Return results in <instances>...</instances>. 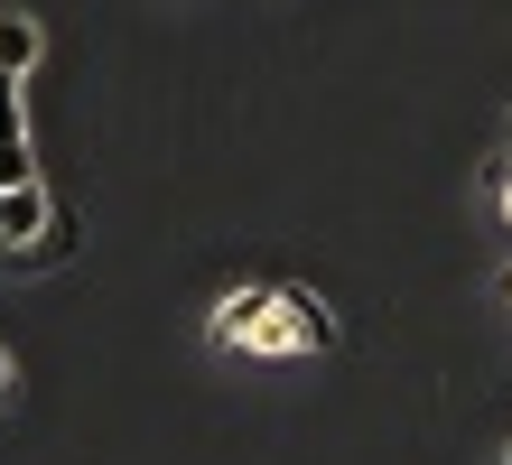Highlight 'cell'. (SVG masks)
<instances>
[{"label":"cell","mask_w":512,"mask_h":465,"mask_svg":"<svg viewBox=\"0 0 512 465\" xmlns=\"http://www.w3.org/2000/svg\"><path fill=\"white\" fill-rule=\"evenodd\" d=\"M0 391H10V354H0Z\"/></svg>","instance_id":"7"},{"label":"cell","mask_w":512,"mask_h":465,"mask_svg":"<svg viewBox=\"0 0 512 465\" xmlns=\"http://www.w3.org/2000/svg\"><path fill=\"white\" fill-rule=\"evenodd\" d=\"M503 465H512V456H503Z\"/></svg>","instance_id":"8"},{"label":"cell","mask_w":512,"mask_h":465,"mask_svg":"<svg viewBox=\"0 0 512 465\" xmlns=\"http://www.w3.org/2000/svg\"><path fill=\"white\" fill-rule=\"evenodd\" d=\"M261 317H270V289H224L215 317H205V335L233 354V345H252V335H261Z\"/></svg>","instance_id":"3"},{"label":"cell","mask_w":512,"mask_h":465,"mask_svg":"<svg viewBox=\"0 0 512 465\" xmlns=\"http://www.w3.org/2000/svg\"><path fill=\"white\" fill-rule=\"evenodd\" d=\"M38 224H47V196H38V177L0 186V261H19L28 242H38Z\"/></svg>","instance_id":"2"},{"label":"cell","mask_w":512,"mask_h":465,"mask_svg":"<svg viewBox=\"0 0 512 465\" xmlns=\"http://www.w3.org/2000/svg\"><path fill=\"white\" fill-rule=\"evenodd\" d=\"M66 252H75V214H66V205H47V224H38V242H28V252H19L10 270H56Z\"/></svg>","instance_id":"4"},{"label":"cell","mask_w":512,"mask_h":465,"mask_svg":"<svg viewBox=\"0 0 512 465\" xmlns=\"http://www.w3.org/2000/svg\"><path fill=\"white\" fill-rule=\"evenodd\" d=\"M270 298H280V326H289L298 354H326V345H336V307H326L317 289H270Z\"/></svg>","instance_id":"1"},{"label":"cell","mask_w":512,"mask_h":465,"mask_svg":"<svg viewBox=\"0 0 512 465\" xmlns=\"http://www.w3.org/2000/svg\"><path fill=\"white\" fill-rule=\"evenodd\" d=\"M494 196H503V214H512V159H494Z\"/></svg>","instance_id":"6"},{"label":"cell","mask_w":512,"mask_h":465,"mask_svg":"<svg viewBox=\"0 0 512 465\" xmlns=\"http://www.w3.org/2000/svg\"><path fill=\"white\" fill-rule=\"evenodd\" d=\"M38 47H47V38H38V19H19V10L0 19V66H10V75H28V66H38Z\"/></svg>","instance_id":"5"}]
</instances>
